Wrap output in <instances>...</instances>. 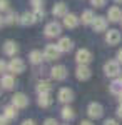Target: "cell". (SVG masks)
<instances>
[{"mask_svg": "<svg viewBox=\"0 0 122 125\" xmlns=\"http://www.w3.org/2000/svg\"><path fill=\"white\" fill-rule=\"evenodd\" d=\"M104 72H105L107 77H117L119 72H121V65H119V62H117V60H110V62H107V63L104 65Z\"/></svg>", "mask_w": 122, "mask_h": 125, "instance_id": "obj_1", "label": "cell"}, {"mask_svg": "<svg viewBox=\"0 0 122 125\" xmlns=\"http://www.w3.org/2000/svg\"><path fill=\"white\" fill-rule=\"evenodd\" d=\"M45 37L49 39H52V37H59L60 35V32H62V27H60V23H57V22H49L47 25H45Z\"/></svg>", "mask_w": 122, "mask_h": 125, "instance_id": "obj_2", "label": "cell"}, {"mask_svg": "<svg viewBox=\"0 0 122 125\" xmlns=\"http://www.w3.org/2000/svg\"><path fill=\"white\" fill-rule=\"evenodd\" d=\"M75 60H77L79 65H87V63H90V60H92V53H90L87 48H80V50H77V53H75Z\"/></svg>", "mask_w": 122, "mask_h": 125, "instance_id": "obj_3", "label": "cell"}, {"mask_svg": "<svg viewBox=\"0 0 122 125\" xmlns=\"http://www.w3.org/2000/svg\"><path fill=\"white\" fill-rule=\"evenodd\" d=\"M60 50H59V47L57 45H52V43H49L47 47H45V50H44V57H45V60H57V58L60 57Z\"/></svg>", "mask_w": 122, "mask_h": 125, "instance_id": "obj_4", "label": "cell"}, {"mask_svg": "<svg viewBox=\"0 0 122 125\" xmlns=\"http://www.w3.org/2000/svg\"><path fill=\"white\" fill-rule=\"evenodd\" d=\"M25 70V63L22 58H12L9 62V72L12 73H22Z\"/></svg>", "mask_w": 122, "mask_h": 125, "instance_id": "obj_5", "label": "cell"}, {"mask_svg": "<svg viewBox=\"0 0 122 125\" xmlns=\"http://www.w3.org/2000/svg\"><path fill=\"white\" fill-rule=\"evenodd\" d=\"M87 114H89L90 118H100L102 114H104V108H102L100 104L92 102V104H89V107H87Z\"/></svg>", "mask_w": 122, "mask_h": 125, "instance_id": "obj_6", "label": "cell"}, {"mask_svg": "<svg viewBox=\"0 0 122 125\" xmlns=\"http://www.w3.org/2000/svg\"><path fill=\"white\" fill-rule=\"evenodd\" d=\"M122 40V35H121V32L119 30H109L107 33H105V42L109 43V45H117L119 42Z\"/></svg>", "mask_w": 122, "mask_h": 125, "instance_id": "obj_7", "label": "cell"}, {"mask_svg": "<svg viewBox=\"0 0 122 125\" xmlns=\"http://www.w3.org/2000/svg\"><path fill=\"white\" fill-rule=\"evenodd\" d=\"M12 105H15L17 108H25L28 105V98L25 94H15L12 97Z\"/></svg>", "mask_w": 122, "mask_h": 125, "instance_id": "obj_8", "label": "cell"}, {"mask_svg": "<svg viewBox=\"0 0 122 125\" xmlns=\"http://www.w3.org/2000/svg\"><path fill=\"white\" fill-rule=\"evenodd\" d=\"M59 100H60L62 104H70V102L74 100V92H72L70 88H67V87L60 88V90H59Z\"/></svg>", "mask_w": 122, "mask_h": 125, "instance_id": "obj_9", "label": "cell"}, {"mask_svg": "<svg viewBox=\"0 0 122 125\" xmlns=\"http://www.w3.org/2000/svg\"><path fill=\"white\" fill-rule=\"evenodd\" d=\"M50 72H52V78L54 80H65L67 78V68L64 65H55Z\"/></svg>", "mask_w": 122, "mask_h": 125, "instance_id": "obj_10", "label": "cell"}, {"mask_svg": "<svg viewBox=\"0 0 122 125\" xmlns=\"http://www.w3.org/2000/svg\"><path fill=\"white\" fill-rule=\"evenodd\" d=\"M92 75V72H90V68L87 67V65H79L77 70H75V77L79 78V80H89Z\"/></svg>", "mask_w": 122, "mask_h": 125, "instance_id": "obj_11", "label": "cell"}, {"mask_svg": "<svg viewBox=\"0 0 122 125\" xmlns=\"http://www.w3.org/2000/svg\"><path fill=\"white\" fill-rule=\"evenodd\" d=\"M17 52H19V47H17V43H15V42L7 40V42L3 43V53H5V55H9V57H15V55H17Z\"/></svg>", "mask_w": 122, "mask_h": 125, "instance_id": "obj_12", "label": "cell"}, {"mask_svg": "<svg viewBox=\"0 0 122 125\" xmlns=\"http://www.w3.org/2000/svg\"><path fill=\"white\" fill-rule=\"evenodd\" d=\"M107 17H109V20H110V22H121V20H122V10L119 9L117 5H114V7H110V9H109Z\"/></svg>", "mask_w": 122, "mask_h": 125, "instance_id": "obj_13", "label": "cell"}, {"mask_svg": "<svg viewBox=\"0 0 122 125\" xmlns=\"http://www.w3.org/2000/svg\"><path fill=\"white\" fill-rule=\"evenodd\" d=\"M57 47L60 52H70L72 47H74V42L69 39V37H62V39L59 40V43H57Z\"/></svg>", "mask_w": 122, "mask_h": 125, "instance_id": "obj_14", "label": "cell"}, {"mask_svg": "<svg viewBox=\"0 0 122 125\" xmlns=\"http://www.w3.org/2000/svg\"><path fill=\"white\" fill-rule=\"evenodd\" d=\"M79 17L74 15V13H67L65 17H64V25H65L67 29H75L77 25H79Z\"/></svg>", "mask_w": 122, "mask_h": 125, "instance_id": "obj_15", "label": "cell"}, {"mask_svg": "<svg viewBox=\"0 0 122 125\" xmlns=\"http://www.w3.org/2000/svg\"><path fill=\"white\" fill-rule=\"evenodd\" d=\"M37 22V19H35V15H34V12H24L22 15H20V23L22 25H34Z\"/></svg>", "mask_w": 122, "mask_h": 125, "instance_id": "obj_16", "label": "cell"}, {"mask_svg": "<svg viewBox=\"0 0 122 125\" xmlns=\"http://www.w3.org/2000/svg\"><path fill=\"white\" fill-rule=\"evenodd\" d=\"M92 29H94V32H105V29H107V19L95 17L94 23H92Z\"/></svg>", "mask_w": 122, "mask_h": 125, "instance_id": "obj_17", "label": "cell"}, {"mask_svg": "<svg viewBox=\"0 0 122 125\" xmlns=\"http://www.w3.org/2000/svg\"><path fill=\"white\" fill-rule=\"evenodd\" d=\"M52 13H54V17H65L67 15V5L64 2H57L55 5H54V9H52Z\"/></svg>", "mask_w": 122, "mask_h": 125, "instance_id": "obj_18", "label": "cell"}, {"mask_svg": "<svg viewBox=\"0 0 122 125\" xmlns=\"http://www.w3.org/2000/svg\"><path fill=\"white\" fill-rule=\"evenodd\" d=\"M0 85H2V88H5V90H12L15 87V78H13V75H2Z\"/></svg>", "mask_w": 122, "mask_h": 125, "instance_id": "obj_19", "label": "cell"}, {"mask_svg": "<svg viewBox=\"0 0 122 125\" xmlns=\"http://www.w3.org/2000/svg\"><path fill=\"white\" fill-rule=\"evenodd\" d=\"M52 98H50V94H38V100H37V104L42 108H47V107L52 105Z\"/></svg>", "mask_w": 122, "mask_h": 125, "instance_id": "obj_20", "label": "cell"}, {"mask_svg": "<svg viewBox=\"0 0 122 125\" xmlns=\"http://www.w3.org/2000/svg\"><path fill=\"white\" fill-rule=\"evenodd\" d=\"M44 53L40 52V50H32L30 52V55H28V60H30V63H34V65H37V63H42V60H44Z\"/></svg>", "mask_w": 122, "mask_h": 125, "instance_id": "obj_21", "label": "cell"}, {"mask_svg": "<svg viewBox=\"0 0 122 125\" xmlns=\"http://www.w3.org/2000/svg\"><path fill=\"white\" fill-rule=\"evenodd\" d=\"M37 92L38 94H50L52 92V83L47 80H42L37 83Z\"/></svg>", "mask_w": 122, "mask_h": 125, "instance_id": "obj_22", "label": "cell"}, {"mask_svg": "<svg viewBox=\"0 0 122 125\" xmlns=\"http://www.w3.org/2000/svg\"><path fill=\"white\" fill-rule=\"evenodd\" d=\"M80 20H82L84 25H90V23H94V20H95L94 12H92V10H85L84 13H82V17H80Z\"/></svg>", "mask_w": 122, "mask_h": 125, "instance_id": "obj_23", "label": "cell"}, {"mask_svg": "<svg viewBox=\"0 0 122 125\" xmlns=\"http://www.w3.org/2000/svg\"><path fill=\"white\" fill-rule=\"evenodd\" d=\"M60 115H62V118H64L65 122H70V120H74L75 114H74V110H72L70 107H64V108L60 110Z\"/></svg>", "mask_w": 122, "mask_h": 125, "instance_id": "obj_24", "label": "cell"}, {"mask_svg": "<svg viewBox=\"0 0 122 125\" xmlns=\"http://www.w3.org/2000/svg\"><path fill=\"white\" fill-rule=\"evenodd\" d=\"M17 114H19V112H17V107L15 105H9V107L3 108V115L7 117L9 120H13V118L17 117Z\"/></svg>", "mask_w": 122, "mask_h": 125, "instance_id": "obj_25", "label": "cell"}, {"mask_svg": "<svg viewBox=\"0 0 122 125\" xmlns=\"http://www.w3.org/2000/svg\"><path fill=\"white\" fill-rule=\"evenodd\" d=\"M3 19H5V23H7V25H13V23L20 22V17L15 13V12H9V13H7Z\"/></svg>", "mask_w": 122, "mask_h": 125, "instance_id": "obj_26", "label": "cell"}, {"mask_svg": "<svg viewBox=\"0 0 122 125\" xmlns=\"http://www.w3.org/2000/svg\"><path fill=\"white\" fill-rule=\"evenodd\" d=\"M110 92L115 94V95H119V94L122 92V80H121V78L112 82V85H110Z\"/></svg>", "mask_w": 122, "mask_h": 125, "instance_id": "obj_27", "label": "cell"}, {"mask_svg": "<svg viewBox=\"0 0 122 125\" xmlns=\"http://www.w3.org/2000/svg\"><path fill=\"white\" fill-rule=\"evenodd\" d=\"M34 15H35V19H37V20H42L44 17H45V10H44V7H40V9H34Z\"/></svg>", "mask_w": 122, "mask_h": 125, "instance_id": "obj_28", "label": "cell"}, {"mask_svg": "<svg viewBox=\"0 0 122 125\" xmlns=\"http://www.w3.org/2000/svg\"><path fill=\"white\" fill-rule=\"evenodd\" d=\"M30 5L34 9H40V7H44V0H30Z\"/></svg>", "mask_w": 122, "mask_h": 125, "instance_id": "obj_29", "label": "cell"}, {"mask_svg": "<svg viewBox=\"0 0 122 125\" xmlns=\"http://www.w3.org/2000/svg\"><path fill=\"white\" fill-rule=\"evenodd\" d=\"M9 0H0V12H7L9 10Z\"/></svg>", "mask_w": 122, "mask_h": 125, "instance_id": "obj_30", "label": "cell"}, {"mask_svg": "<svg viewBox=\"0 0 122 125\" xmlns=\"http://www.w3.org/2000/svg\"><path fill=\"white\" fill-rule=\"evenodd\" d=\"M90 3H92L94 7H97V9H100V7L105 5V0H90Z\"/></svg>", "mask_w": 122, "mask_h": 125, "instance_id": "obj_31", "label": "cell"}, {"mask_svg": "<svg viewBox=\"0 0 122 125\" xmlns=\"http://www.w3.org/2000/svg\"><path fill=\"white\" fill-rule=\"evenodd\" d=\"M9 70V63H5L3 60H0V73L2 72H7Z\"/></svg>", "mask_w": 122, "mask_h": 125, "instance_id": "obj_32", "label": "cell"}, {"mask_svg": "<svg viewBox=\"0 0 122 125\" xmlns=\"http://www.w3.org/2000/svg\"><path fill=\"white\" fill-rule=\"evenodd\" d=\"M44 125H59V122H57L55 118H47V120L44 122Z\"/></svg>", "mask_w": 122, "mask_h": 125, "instance_id": "obj_33", "label": "cell"}, {"mask_svg": "<svg viewBox=\"0 0 122 125\" xmlns=\"http://www.w3.org/2000/svg\"><path fill=\"white\" fill-rule=\"evenodd\" d=\"M9 124V118L5 115H0V125H7Z\"/></svg>", "mask_w": 122, "mask_h": 125, "instance_id": "obj_34", "label": "cell"}, {"mask_svg": "<svg viewBox=\"0 0 122 125\" xmlns=\"http://www.w3.org/2000/svg\"><path fill=\"white\" fill-rule=\"evenodd\" d=\"M104 125H119L115 120H112V118H107L105 122H104Z\"/></svg>", "mask_w": 122, "mask_h": 125, "instance_id": "obj_35", "label": "cell"}, {"mask_svg": "<svg viewBox=\"0 0 122 125\" xmlns=\"http://www.w3.org/2000/svg\"><path fill=\"white\" fill-rule=\"evenodd\" d=\"M22 125H37V124H35L34 120H24V122H22Z\"/></svg>", "mask_w": 122, "mask_h": 125, "instance_id": "obj_36", "label": "cell"}, {"mask_svg": "<svg viewBox=\"0 0 122 125\" xmlns=\"http://www.w3.org/2000/svg\"><path fill=\"white\" fill-rule=\"evenodd\" d=\"M117 117H119V118H122V104L119 105V108H117Z\"/></svg>", "mask_w": 122, "mask_h": 125, "instance_id": "obj_37", "label": "cell"}, {"mask_svg": "<svg viewBox=\"0 0 122 125\" xmlns=\"http://www.w3.org/2000/svg\"><path fill=\"white\" fill-rule=\"evenodd\" d=\"M117 62H122V48L117 52Z\"/></svg>", "mask_w": 122, "mask_h": 125, "instance_id": "obj_38", "label": "cell"}, {"mask_svg": "<svg viewBox=\"0 0 122 125\" xmlns=\"http://www.w3.org/2000/svg\"><path fill=\"white\" fill-rule=\"evenodd\" d=\"M80 125H92V122H89V120H82Z\"/></svg>", "mask_w": 122, "mask_h": 125, "instance_id": "obj_39", "label": "cell"}, {"mask_svg": "<svg viewBox=\"0 0 122 125\" xmlns=\"http://www.w3.org/2000/svg\"><path fill=\"white\" fill-rule=\"evenodd\" d=\"M3 23H5V19H3V17H2V15H0V27H2V25H3Z\"/></svg>", "mask_w": 122, "mask_h": 125, "instance_id": "obj_40", "label": "cell"}, {"mask_svg": "<svg viewBox=\"0 0 122 125\" xmlns=\"http://www.w3.org/2000/svg\"><path fill=\"white\" fill-rule=\"evenodd\" d=\"M119 102H121V104H122V92H121V94H119Z\"/></svg>", "mask_w": 122, "mask_h": 125, "instance_id": "obj_41", "label": "cell"}, {"mask_svg": "<svg viewBox=\"0 0 122 125\" xmlns=\"http://www.w3.org/2000/svg\"><path fill=\"white\" fill-rule=\"evenodd\" d=\"M115 2H117V3H122V0H115Z\"/></svg>", "mask_w": 122, "mask_h": 125, "instance_id": "obj_42", "label": "cell"}, {"mask_svg": "<svg viewBox=\"0 0 122 125\" xmlns=\"http://www.w3.org/2000/svg\"><path fill=\"white\" fill-rule=\"evenodd\" d=\"M121 25H122V20H121Z\"/></svg>", "mask_w": 122, "mask_h": 125, "instance_id": "obj_43", "label": "cell"}, {"mask_svg": "<svg viewBox=\"0 0 122 125\" xmlns=\"http://www.w3.org/2000/svg\"><path fill=\"white\" fill-rule=\"evenodd\" d=\"M121 80H122V75H121Z\"/></svg>", "mask_w": 122, "mask_h": 125, "instance_id": "obj_44", "label": "cell"}]
</instances>
